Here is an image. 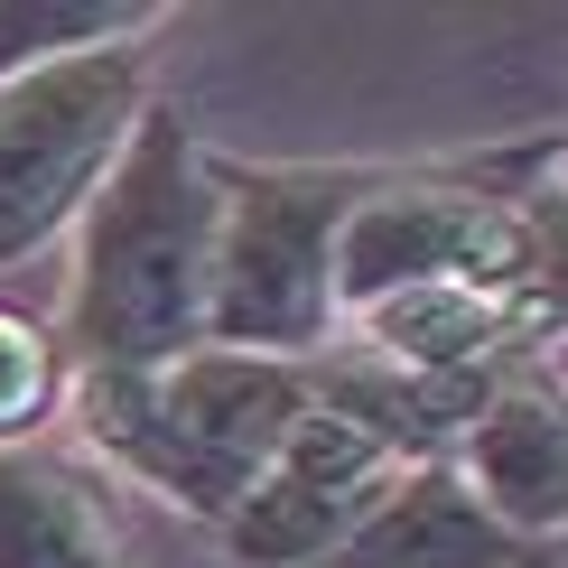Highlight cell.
<instances>
[{
	"label": "cell",
	"mask_w": 568,
	"mask_h": 568,
	"mask_svg": "<svg viewBox=\"0 0 568 568\" xmlns=\"http://www.w3.org/2000/svg\"><path fill=\"white\" fill-rule=\"evenodd\" d=\"M307 410H317V364L196 345L159 373H75L65 419L103 457V476H131L169 513L224 531Z\"/></svg>",
	"instance_id": "cell-2"
},
{
	"label": "cell",
	"mask_w": 568,
	"mask_h": 568,
	"mask_svg": "<svg viewBox=\"0 0 568 568\" xmlns=\"http://www.w3.org/2000/svg\"><path fill=\"white\" fill-rule=\"evenodd\" d=\"M159 19L169 10H150V0H0V84L47 75L65 57H93V47H131Z\"/></svg>",
	"instance_id": "cell-9"
},
{
	"label": "cell",
	"mask_w": 568,
	"mask_h": 568,
	"mask_svg": "<svg viewBox=\"0 0 568 568\" xmlns=\"http://www.w3.org/2000/svg\"><path fill=\"white\" fill-rule=\"evenodd\" d=\"M457 466L504 531H523L531 550H568V373L559 364L513 373L476 410Z\"/></svg>",
	"instance_id": "cell-6"
},
{
	"label": "cell",
	"mask_w": 568,
	"mask_h": 568,
	"mask_svg": "<svg viewBox=\"0 0 568 568\" xmlns=\"http://www.w3.org/2000/svg\"><path fill=\"white\" fill-rule=\"evenodd\" d=\"M550 150H559V178H568V131H559V140H550Z\"/></svg>",
	"instance_id": "cell-11"
},
{
	"label": "cell",
	"mask_w": 568,
	"mask_h": 568,
	"mask_svg": "<svg viewBox=\"0 0 568 568\" xmlns=\"http://www.w3.org/2000/svg\"><path fill=\"white\" fill-rule=\"evenodd\" d=\"M400 466L364 419H345L336 400L298 419V438L271 457V476L252 485V504L215 531L243 568H326L354 531L373 523V504L400 485Z\"/></svg>",
	"instance_id": "cell-5"
},
{
	"label": "cell",
	"mask_w": 568,
	"mask_h": 568,
	"mask_svg": "<svg viewBox=\"0 0 568 568\" xmlns=\"http://www.w3.org/2000/svg\"><path fill=\"white\" fill-rule=\"evenodd\" d=\"M383 169L317 159H215V345L326 364L345 345V233Z\"/></svg>",
	"instance_id": "cell-3"
},
{
	"label": "cell",
	"mask_w": 568,
	"mask_h": 568,
	"mask_svg": "<svg viewBox=\"0 0 568 568\" xmlns=\"http://www.w3.org/2000/svg\"><path fill=\"white\" fill-rule=\"evenodd\" d=\"M215 233L224 186L215 150L186 131L178 103H159L84 224L65 233V298L57 336L75 373H159L178 354L215 345Z\"/></svg>",
	"instance_id": "cell-1"
},
{
	"label": "cell",
	"mask_w": 568,
	"mask_h": 568,
	"mask_svg": "<svg viewBox=\"0 0 568 568\" xmlns=\"http://www.w3.org/2000/svg\"><path fill=\"white\" fill-rule=\"evenodd\" d=\"M531 559L540 550L494 523V504L466 485V466L429 457V466H400V485L326 568H531Z\"/></svg>",
	"instance_id": "cell-8"
},
{
	"label": "cell",
	"mask_w": 568,
	"mask_h": 568,
	"mask_svg": "<svg viewBox=\"0 0 568 568\" xmlns=\"http://www.w3.org/2000/svg\"><path fill=\"white\" fill-rule=\"evenodd\" d=\"M150 112V38L0 84V271H19L29 252L84 224V205L103 196V178L122 169Z\"/></svg>",
	"instance_id": "cell-4"
},
{
	"label": "cell",
	"mask_w": 568,
	"mask_h": 568,
	"mask_svg": "<svg viewBox=\"0 0 568 568\" xmlns=\"http://www.w3.org/2000/svg\"><path fill=\"white\" fill-rule=\"evenodd\" d=\"M65 410H75V364H65L57 317L0 298V447H38Z\"/></svg>",
	"instance_id": "cell-10"
},
{
	"label": "cell",
	"mask_w": 568,
	"mask_h": 568,
	"mask_svg": "<svg viewBox=\"0 0 568 568\" xmlns=\"http://www.w3.org/2000/svg\"><path fill=\"white\" fill-rule=\"evenodd\" d=\"M559 373H568V354H559Z\"/></svg>",
	"instance_id": "cell-12"
},
{
	"label": "cell",
	"mask_w": 568,
	"mask_h": 568,
	"mask_svg": "<svg viewBox=\"0 0 568 568\" xmlns=\"http://www.w3.org/2000/svg\"><path fill=\"white\" fill-rule=\"evenodd\" d=\"M0 568H131L112 476L75 447H0Z\"/></svg>",
	"instance_id": "cell-7"
}]
</instances>
